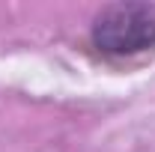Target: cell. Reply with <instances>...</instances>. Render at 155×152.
Wrapping results in <instances>:
<instances>
[{"label": "cell", "mask_w": 155, "mask_h": 152, "mask_svg": "<svg viewBox=\"0 0 155 152\" xmlns=\"http://www.w3.org/2000/svg\"><path fill=\"white\" fill-rule=\"evenodd\" d=\"M93 42L101 54L131 57L155 48V9L143 3L107 6L93 24Z\"/></svg>", "instance_id": "obj_1"}]
</instances>
